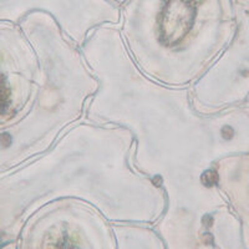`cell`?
I'll return each mask as SVG.
<instances>
[{"label": "cell", "instance_id": "2", "mask_svg": "<svg viewBox=\"0 0 249 249\" xmlns=\"http://www.w3.org/2000/svg\"><path fill=\"white\" fill-rule=\"evenodd\" d=\"M217 179H218V175L215 171L210 170V171H206L202 176V182H203L204 186L207 187H212L217 183Z\"/></svg>", "mask_w": 249, "mask_h": 249}, {"label": "cell", "instance_id": "3", "mask_svg": "<svg viewBox=\"0 0 249 249\" xmlns=\"http://www.w3.org/2000/svg\"><path fill=\"white\" fill-rule=\"evenodd\" d=\"M0 142H1L4 146H8V144L10 143V137H9L8 135H1V136H0Z\"/></svg>", "mask_w": 249, "mask_h": 249}, {"label": "cell", "instance_id": "1", "mask_svg": "<svg viewBox=\"0 0 249 249\" xmlns=\"http://www.w3.org/2000/svg\"><path fill=\"white\" fill-rule=\"evenodd\" d=\"M10 107V89L5 81V76L0 74V113L8 112Z\"/></svg>", "mask_w": 249, "mask_h": 249}]
</instances>
